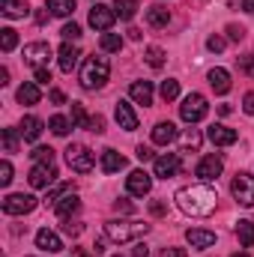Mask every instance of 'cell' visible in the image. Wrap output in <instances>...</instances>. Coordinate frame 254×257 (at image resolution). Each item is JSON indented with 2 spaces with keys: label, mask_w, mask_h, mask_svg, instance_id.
<instances>
[{
  "label": "cell",
  "mask_w": 254,
  "mask_h": 257,
  "mask_svg": "<svg viewBox=\"0 0 254 257\" xmlns=\"http://www.w3.org/2000/svg\"><path fill=\"white\" fill-rule=\"evenodd\" d=\"M177 206L191 215V218H206L215 212V203H218V192L206 183H197V186H183L180 192L174 194Z\"/></svg>",
  "instance_id": "obj_1"
},
{
  "label": "cell",
  "mask_w": 254,
  "mask_h": 257,
  "mask_svg": "<svg viewBox=\"0 0 254 257\" xmlns=\"http://www.w3.org/2000/svg\"><path fill=\"white\" fill-rule=\"evenodd\" d=\"M147 233H150V224H144V221H108L105 224V236L111 242H117V245L135 242V239H141Z\"/></svg>",
  "instance_id": "obj_2"
},
{
  "label": "cell",
  "mask_w": 254,
  "mask_h": 257,
  "mask_svg": "<svg viewBox=\"0 0 254 257\" xmlns=\"http://www.w3.org/2000/svg\"><path fill=\"white\" fill-rule=\"evenodd\" d=\"M108 75H111L108 57H87L84 69H81V87L84 90H99V87L108 84Z\"/></svg>",
  "instance_id": "obj_3"
},
{
  "label": "cell",
  "mask_w": 254,
  "mask_h": 257,
  "mask_svg": "<svg viewBox=\"0 0 254 257\" xmlns=\"http://www.w3.org/2000/svg\"><path fill=\"white\" fill-rule=\"evenodd\" d=\"M209 114V105H206V99L200 96V93H189L186 99H183V105H180V117L186 120V123H200L203 117Z\"/></svg>",
  "instance_id": "obj_4"
},
{
  "label": "cell",
  "mask_w": 254,
  "mask_h": 257,
  "mask_svg": "<svg viewBox=\"0 0 254 257\" xmlns=\"http://www.w3.org/2000/svg\"><path fill=\"white\" fill-rule=\"evenodd\" d=\"M66 162H69V168L75 171V174H90L93 171V153L87 150V147H81V144H69L66 147Z\"/></svg>",
  "instance_id": "obj_5"
},
{
  "label": "cell",
  "mask_w": 254,
  "mask_h": 257,
  "mask_svg": "<svg viewBox=\"0 0 254 257\" xmlns=\"http://www.w3.org/2000/svg\"><path fill=\"white\" fill-rule=\"evenodd\" d=\"M230 192L236 197V203H242V206H254V177L251 174H236L233 177V183H230Z\"/></svg>",
  "instance_id": "obj_6"
},
{
  "label": "cell",
  "mask_w": 254,
  "mask_h": 257,
  "mask_svg": "<svg viewBox=\"0 0 254 257\" xmlns=\"http://www.w3.org/2000/svg\"><path fill=\"white\" fill-rule=\"evenodd\" d=\"M36 209V197L33 194H6L3 197V212L6 215H27Z\"/></svg>",
  "instance_id": "obj_7"
},
{
  "label": "cell",
  "mask_w": 254,
  "mask_h": 257,
  "mask_svg": "<svg viewBox=\"0 0 254 257\" xmlns=\"http://www.w3.org/2000/svg\"><path fill=\"white\" fill-rule=\"evenodd\" d=\"M114 21H117V12H114V6H105V3H96L93 9H90V27L93 30H111L114 27Z\"/></svg>",
  "instance_id": "obj_8"
},
{
  "label": "cell",
  "mask_w": 254,
  "mask_h": 257,
  "mask_svg": "<svg viewBox=\"0 0 254 257\" xmlns=\"http://www.w3.org/2000/svg\"><path fill=\"white\" fill-rule=\"evenodd\" d=\"M30 186L33 189H48L54 180H57V168L54 165H48V162H36L33 168H30Z\"/></svg>",
  "instance_id": "obj_9"
},
{
  "label": "cell",
  "mask_w": 254,
  "mask_h": 257,
  "mask_svg": "<svg viewBox=\"0 0 254 257\" xmlns=\"http://www.w3.org/2000/svg\"><path fill=\"white\" fill-rule=\"evenodd\" d=\"M51 60V45L48 42H30V45H24V63L33 66V69H42V66H48Z\"/></svg>",
  "instance_id": "obj_10"
},
{
  "label": "cell",
  "mask_w": 254,
  "mask_h": 257,
  "mask_svg": "<svg viewBox=\"0 0 254 257\" xmlns=\"http://www.w3.org/2000/svg\"><path fill=\"white\" fill-rule=\"evenodd\" d=\"M126 189L135 197H144V194H150V189H153V177L147 171H132L126 177Z\"/></svg>",
  "instance_id": "obj_11"
},
{
  "label": "cell",
  "mask_w": 254,
  "mask_h": 257,
  "mask_svg": "<svg viewBox=\"0 0 254 257\" xmlns=\"http://www.w3.org/2000/svg\"><path fill=\"white\" fill-rule=\"evenodd\" d=\"M224 171V162H221V156H203L200 162H197V177L203 180V183H209V180H215L218 174Z\"/></svg>",
  "instance_id": "obj_12"
},
{
  "label": "cell",
  "mask_w": 254,
  "mask_h": 257,
  "mask_svg": "<svg viewBox=\"0 0 254 257\" xmlns=\"http://www.w3.org/2000/svg\"><path fill=\"white\" fill-rule=\"evenodd\" d=\"M153 171H156V177H162V180L174 177V174L180 171V156H177V153H165V156H159L156 165H153Z\"/></svg>",
  "instance_id": "obj_13"
},
{
  "label": "cell",
  "mask_w": 254,
  "mask_h": 257,
  "mask_svg": "<svg viewBox=\"0 0 254 257\" xmlns=\"http://www.w3.org/2000/svg\"><path fill=\"white\" fill-rule=\"evenodd\" d=\"M206 138L215 144V147H230V144H236V128L230 126H221V123H215V126H209V132H206Z\"/></svg>",
  "instance_id": "obj_14"
},
{
  "label": "cell",
  "mask_w": 254,
  "mask_h": 257,
  "mask_svg": "<svg viewBox=\"0 0 254 257\" xmlns=\"http://www.w3.org/2000/svg\"><path fill=\"white\" fill-rule=\"evenodd\" d=\"M206 81H209V87L218 93V96H224V93H230V72L227 69H221V66H215V69H209V75H206Z\"/></svg>",
  "instance_id": "obj_15"
},
{
  "label": "cell",
  "mask_w": 254,
  "mask_h": 257,
  "mask_svg": "<svg viewBox=\"0 0 254 257\" xmlns=\"http://www.w3.org/2000/svg\"><path fill=\"white\" fill-rule=\"evenodd\" d=\"M186 239H189L191 248H212V245H215V233H212V230H203V227L186 230Z\"/></svg>",
  "instance_id": "obj_16"
},
{
  "label": "cell",
  "mask_w": 254,
  "mask_h": 257,
  "mask_svg": "<svg viewBox=\"0 0 254 257\" xmlns=\"http://www.w3.org/2000/svg\"><path fill=\"white\" fill-rule=\"evenodd\" d=\"M36 245L42 248V251H48V254H57L60 248H63V239L54 233V230H48V227H42L39 233H36Z\"/></svg>",
  "instance_id": "obj_17"
},
{
  "label": "cell",
  "mask_w": 254,
  "mask_h": 257,
  "mask_svg": "<svg viewBox=\"0 0 254 257\" xmlns=\"http://www.w3.org/2000/svg\"><path fill=\"white\" fill-rule=\"evenodd\" d=\"M42 128H45V123H42L39 117L27 114V117L21 120V128H18V132H21V138H24V141H30V144H33V141H39V138H42Z\"/></svg>",
  "instance_id": "obj_18"
},
{
  "label": "cell",
  "mask_w": 254,
  "mask_h": 257,
  "mask_svg": "<svg viewBox=\"0 0 254 257\" xmlns=\"http://www.w3.org/2000/svg\"><path fill=\"white\" fill-rule=\"evenodd\" d=\"M114 117H117L120 128H126V132H135V128H138V114H135V108H132L129 102H117Z\"/></svg>",
  "instance_id": "obj_19"
},
{
  "label": "cell",
  "mask_w": 254,
  "mask_h": 257,
  "mask_svg": "<svg viewBox=\"0 0 254 257\" xmlns=\"http://www.w3.org/2000/svg\"><path fill=\"white\" fill-rule=\"evenodd\" d=\"M78 209H81V197H78L75 192L63 194V197H60V200L54 203V212H57L60 218H69V215H75Z\"/></svg>",
  "instance_id": "obj_20"
},
{
  "label": "cell",
  "mask_w": 254,
  "mask_h": 257,
  "mask_svg": "<svg viewBox=\"0 0 254 257\" xmlns=\"http://www.w3.org/2000/svg\"><path fill=\"white\" fill-rule=\"evenodd\" d=\"M0 15L3 18H27L30 6L24 0H0Z\"/></svg>",
  "instance_id": "obj_21"
},
{
  "label": "cell",
  "mask_w": 254,
  "mask_h": 257,
  "mask_svg": "<svg viewBox=\"0 0 254 257\" xmlns=\"http://www.w3.org/2000/svg\"><path fill=\"white\" fill-rule=\"evenodd\" d=\"M177 141V126L168 120V123H156L153 128V144H159V147H168V144H174Z\"/></svg>",
  "instance_id": "obj_22"
},
{
  "label": "cell",
  "mask_w": 254,
  "mask_h": 257,
  "mask_svg": "<svg viewBox=\"0 0 254 257\" xmlns=\"http://www.w3.org/2000/svg\"><path fill=\"white\" fill-rule=\"evenodd\" d=\"M78 57H81V51H78L75 42H66L63 48L57 51V60H60V69H63V72H72V69L78 66Z\"/></svg>",
  "instance_id": "obj_23"
},
{
  "label": "cell",
  "mask_w": 254,
  "mask_h": 257,
  "mask_svg": "<svg viewBox=\"0 0 254 257\" xmlns=\"http://www.w3.org/2000/svg\"><path fill=\"white\" fill-rule=\"evenodd\" d=\"M129 96L138 102V105H153V84L150 81H135L129 87Z\"/></svg>",
  "instance_id": "obj_24"
},
{
  "label": "cell",
  "mask_w": 254,
  "mask_h": 257,
  "mask_svg": "<svg viewBox=\"0 0 254 257\" xmlns=\"http://www.w3.org/2000/svg\"><path fill=\"white\" fill-rule=\"evenodd\" d=\"M99 165H102L105 174H117V171L126 168V159H123L117 150H102V162H99Z\"/></svg>",
  "instance_id": "obj_25"
},
{
  "label": "cell",
  "mask_w": 254,
  "mask_h": 257,
  "mask_svg": "<svg viewBox=\"0 0 254 257\" xmlns=\"http://www.w3.org/2000/svg\"><path fill=\"white\" fill-rule=\"evenodd\" d=\"M147 24L156 27V30H162V27L171 24V12H168L165 6H150V9H147Z\"/></svg>",
  "instance_id": "obj_26"
},
{
  "label": "cell",
  "mask_w": 254,
  "mask_h": 257,
  "mask_svg": "<svg viewBox=\"0 0 254 257\" xmlns=\"http://www.w3.org/2000/svg\"><path fill=\"white\" fill-rule=\"evenodd\" d=\"M39 99H42V93H39V84L36 81H24L18 87V102L21 105H36Z\"/></svg>",
  "instance_id": "obj_27"
},
{
  "label": "cell",
  "mask_w": 254,
  "mask_h": 257,
  "mask_svg": "<svg viewBox=\"0 0 254 257\" xmlns=\"http://www.w3.org/2000/svg\"><path fill=\"white\" fill-rule=\"evenodd\" d=\"M138 9H141V3H138V0H114V12H117V18H120V21H132Z\"/></svg>",
  "instance_id": "obj_28"
},
{
  "label": "cell",
  "mask_w": 254,
  "mask_h": 257,
  "mask_svg": "<svg viewBox=\"0 0 254 257\" xmlns=\"http://www.w3.org/2000/svg\"><path fill=\"white\" fill-rule=\"evenodd\" d=\"M45 9H51V15H57V18H66L75 12V0H48Z\"/></svg>",
  "instance_id": "obj_29"
},
{
  "label": "cell",
  "mask_w": 254,
  "mask_h": 257,
  "mask_svg": "<svg viewBox=\"0 0 254 257\" xmlns=\"http://www.w3.org/2000/svg\"><path fill=\"white\" fill-rule=\"evenodd\" d=\"M236 236H239V242H242L245 248H251V245H254V224L242 218V221L236 224Z\"/></svg>",
  "instance_id": "obj_30"
},
{
  "label": "cell",
  "mask_w": 254,
  "mask_h": 257,
  "mask_svg": "<svg viewBox=\"0 0 254 257\" xmlns=\"http://www.w3.org/2000/svg\"><path fill=\"white\" fill-rule=\"evenodd\" d=\"M144 60L150 63V69H162V66H165V51H162L159 45H150V48L144 51Z\"/></svg>",
  "instance_id": "obj_31"
},
{
  "label": "cell",
  "mask_w": 254,
  "mask_h": 257,
  "mask_svg": "<svg viewBox=\"0 0 254 257\" xmlns=\"http://www.w3.org/2000/svg\"><path fill=\"white\" fill-rule=\"evenodd\" d=\"M15 45H18V33H15L12 27H3V30H0V51L9 54Z\"/></svg>",
  "instance_id": "obj_32"
},
{
  "label": "cell",
  "mask_w": 254,
  "mask_h": 257,
  "mask_svg": "<svg viewBox=\"0 0 254 257\" xmlns=\"http://www.w3.org/2000/svg\"><path fill=\"white\" fill-rule=\"evenodd\" d=\"M99 45H102V51H120L123 48V36L120 33H102V39H99Z\"/></svg>",
  "instance_id": "obj_33"
},
{
  "label": "cell",
  "mask_w": 254,
  "mask_h": 257,
  "mask_svg": "<svg viewBox=\"0 0 254 257\" xmlns=\"http://www.w3.org/2000/svg\"><path fill=\"white\" fill-rule=\"evenodd\" d=\"M48 128H51V132H54L57 138H66V135H69V128H72V123L66 120L63 114H54V117L48 120Z\"/></svg>",
  "instance_id": "obj_34"
},
{
  "label": "cell",
  "mask_w": 254,
  "mask_h": 257,
  "mask_svg": "<svg viewBox=\"0 0 254 257\" xmlns=\"http://www.w3.org/2000/svg\"><path fill=\"white\" fill-rule=\"evenodd\" d=\"M200 132L197 128H186V135H183V153H191V150H200Z\"/></svg>",
  "instance_id": "obj_35"
},
{
  "label": "cell",
  "mask_w": 254,
  "mask_h": 257,
  "mask_svg": "<svg viewBox=\"0 0 254 257\" xmlns=\"http://www.w3.org/2000/svg\"><path fill=\"white\" fill-rule=\"evenodd\" d=\"M162 99L165 102H174L177 96H180V81H174V78H168V81H162Z\"/></svg>",
  "instance_id": "obj_36"
},
{
  "label": "cell",
  "mask_w": 254,
  "mask_h": 257,
  "mask_svg": "<svg viewBox=\"0 0 254 257\" xmlns=\"http://www.w3.org/2000/svg\"><path fill=\"white\" fill-rule=\"evenodd\" d=\"M18 135H21V132H15V128H3V132H0V138H3V153H15V150H18Z\"/></svg>",
  "instance_id": "obj_37"
},
{
  "label": "cell",
  "mask_w": 254,
  "mask_h": 257,
  "mask_svg": "<svg viewBox=\"0 0 254 257\" xmlns=\"http://www.w3.org/2000/svg\"><path fill=\"white\" fill-rule=\"evenodd\" d=\"M72 123H75L78 128L90 126V117H87V111H84V105H81V102H72Z\"/></svg>",
  "instance_id": "obj_38"
},
{
  "label": "cell",
  "mask_w": 254,
  "mask_h": 257,
  "mask_svg": "<svg viewBox=\"0 0 254 257\" xmlns=\"http://www.w3.org/2000/svg\"><path fill=\"white\" fill-rule=\"evenodd\" d=\"M69 189H72L69 183H60V186H51V189H48V194H45V203H51V206H54V203H57V200H60L63 194H69Z\"/></svg>",
  "instance_id": "obj_39"
},
{
  "label": "cell",
  "mask_w": 254,
  "mask_h": 257,
  "mask_svg": "<svg viewBox=\"0 0 254 257\" xmlns=\"http://www.w3.org/2000/svg\"><path fill=\"white\" fill-rule=\"evenodd\" d=\"M30 156H33L36 162H48V165H54V150H51V147H36Z\"/></svg>",
  "instance_id": "obj_40"
},
{
  "label": "cell",
  "mask_w": 254,
  "mask_h": 257,
  "mask_svg": "<svg viewBox=\"0 0 254 257\" xmlns=\"http://www.w3.org/2000/svg\"><path fill=\"white\" fill-rule=\"evenodd\" d=\"M60 33H63L66 42H75V39H81V27H78V24H66Z\"/></svg>",
  "instance_id": "obj_41"
},
{
  "label": "cell",
  "mask_w": 254,
  "mask_h": 257,
  "mask_svg": "<svg viewBox=\"0 0 254 257\" xmlns=\"http://www.w3.org/2000/svg\"><path fill=\"white\" fill-rule=\"evenodd\" d=\"M224 45H227V42H224V36H218V33L206 39V48H209V51H215V54H218V51H224Z\"/></svg>",
  "instance_id": "obj_42"
},
{
  "label": "cell",
  "mask_w": 254,
  "mask_h": 257,
  "mask_svg": "<svg viewBox=\"0 0 254 257\" xmlns=\"http://www.w3.org/2000/svg\"><path fill=\"white\" fill-rule=\"evenodd\" d=\"M9 183H12V165L3 159L0 162V186H9Z\"/></svg>",
  "instance_id": "obj_43"
},
{
  "label": "cell",
  "mask_w": 254,
  "mask_h": 257,
  "mask_svg": "<svg viewBox=\"0 0 254 257\" xmlns=\"http://www.w3.org/2000/svg\"><path fill=\"white\" fill-rule=\"evenodd\" d=\"M90 132H96V135H102V132H105V117H102V114H96V117H90Z\"/></svg>",
  "instance_id": "obj_44"
},
{
  "label": "cell",
  "mask_w": 254,
  "mask_h": 257,
  "mask_svg": "<svg viewBox=\"0 0 254 257\" xmlns=\"http://www.w3.org/2000/svg\"><path fill=\"white\" fill-rule=\"evenodd\" d=\"M114 209H117V212H123V215H132V212H135V206L129 203L126 197H120V200H114Z\"/></svg>",
  "instance_id": "obj_45"
},
{
  "label": "cell",
  "mask_w": 254,
  "mask_h": 257,
  "mask_svg": "<svg viewBox=\"0 0 254 257\" xmlns=\"http://www.w3.org/2000/svg\"><path fill=\"white\" fill-rule=\"evenodd\" d=\"M227 36H230L233 42H239V39H245V27H236V24H230V27H227Z\"/></svg>",
  "instance_id": "obj_46"
},
{
  "label": "cell",
  "mask_w": 254,
  "mask_h": 257,
  "mask_svg": "<svg viewBox=\"0 0 254 257\" xmlns=\"http://www.w3.org/2000/svg\"><path fill=\"white\" fill-rule=\"evenodd\" d=\"M242 111H245L248 117H254V90L251 93H245V99H242Z\"/></svg>",
  "instance_id": "obj_47"
},
{
  "label": "cell",
  "mask_w": 254,
  "mask_h": 257,
  "mask_svg": "<svg viewBox=\"0 0 254 257\" xmlns=\"http://www.w3.org/2000/svg\"><path fill=\"white\" fill-rule=\"evenodd\" d=\"M239 69H242L245 75H251V78H254V57H239Z\"/></svg>",
  "instance_id": "obj_48"
},
{
  "label": "cell",
  "mask_w": 254,
  "mask_h": 257,
  "mask_svg": "<svg viewBox=\"0 0 254 257\" xmlns=\"http://www.w3.org/2000/svg\"><path fill=\"white\" fill-rule=\"evenodd\" d=\"M135 156H138V162H150V159H153V150H150V147H144V144H141V147H138V150H135Z\"/></svg>",
  "instance_id": "obj_49"
},
{
  "label": "cell",
  "mask_w": 254,
  "mask_h": 257,
  "mask_svg": "<svg viewBox=\"0 0 254 257\" xmlns=\"http://www.w3.org/2000/svg\"><path fill=\"white\" fill-rule=\"evenodd\" d=\"M36 84H51V72L42 66V69H36Z\"/></svg>",
  "instance_id": "obj_50"
},
{
  "label": "cell",
  "mask_w": 254,
  "mask_h": 257,
  "mask_svg": "<svg viewBox=\"0 0 254 257\" xmlns=\"http://www.w3.org/2000/svg\"><path fill=\"white\" fill-rule=\"evenodd\" d=\"M150 212H153V215H165V212H168V206H165L162 200H153V203H150Z\"/></svg>",
  "instance_id": "obj_51"
},
{
  "label": "cell",
  "mask_w": 254,
  "mask_h": 257,
  "mask_svg": "<svg viewBox=\"0 0 254 257\" xmlns=\"http://www.w3.org/2000/svg\"><path fill=\"white\" fill-rule=\"evenodd\" d=\"M81 230H84L81 224H63V233H66V236H78Z\"/></svg>",
  "instance_id": "obj_52"
},
{
  "label": "cell",
  "mask_w": 254,
  "mask_h": 257,
  "mask_svg": "<svg viewBox=\"0 0 254 257\" xmlns=\"http://www.w3.org/2000/svg\"><path fill=\"white\" fill-rule=\"evenodd\" d=\"M51 102H54V105H63V102H66L63 90H51Z\"/></svg>",
  "instance_id": "obj_53"
},
{
  "label": "cell",
  "mask_w": 254,
  "mask_h": 257,
  "mask_svg": "<svg viewBox=\"0 0 254 257\" xmlns=\"http://www.w3.org/2000/svg\"><path fill=\"white\" fill-rule=\"evenodd\" d=\"M162 257H186V251H183V248H165Z\"/></svg>",
  "instance_id": "obj_54"
},
{
  "label": "cell",
  "mask_w": 254,
  "mask_h": 257,
  "mask_svg": "<svg viewBox=\"0 0 254 257\" xmlns=\"http://www.w3.org/2000/svg\"><path fill=\"white\" fill-rule=\"evenodd\" d=\"M132 257H150V251H147V245H135V251H132Z\"/></svg>",
  "instance_id": "obj_55"
},
{
  "label": "cell",
  "mask_w": 254,
  "mask_h": 257,
  "mask_svg": "<svg viewBox=\"0 0 254 257\" xmlns=\"http://www.w3.org/2000/svg\"><path fill=\"white\" fill-rule=\"evenodd\" d=\"M9 84V69H0V87H6Z\"/></svg>",
  "instance_id": "obj_56"
},
{
  "label": "cell",
  "mask_w": 254,
  "mask_h": 257,
  "mask_svg": "<svg viewBox=\"0 0 254 257\" xmlns=\"http://www.w3.org/2000/svg\"><path fill=\"white\" fill-rule=\"evenodd\" d=\"M242 9H245L248 15H254V0H242Z\"/></svg>",
  "instance_id": "obj_57"
},
{
  "label": "cell",
  "mask_w": 254,
  "mask_h": 257,
  "mask_svg": "<svg viewBox=\"0 0 254 257\" xmlns=\"http://www.w3.org/2000/svg\"><path fill=\"white\" fill-rule=\"evenodd\" d=\"M233 257H248V254H233Z\"/></svg>",
  "instance_id": "obj_58"
},
{
  "label": "cell",
  "mask_w": 254,
  "mask_h": 257,
  "mask_svg": "<svg viewBox=\"0 0 254 257\" xmlns=\"http://www.w3.org/2000/svg\"><path fill=\"white\" fill-rule=\"evenodd\" d=\"M117 257H120V254H117Z\"/></svg>",
  "instance_id": "obj_59"
}]
</instances>
